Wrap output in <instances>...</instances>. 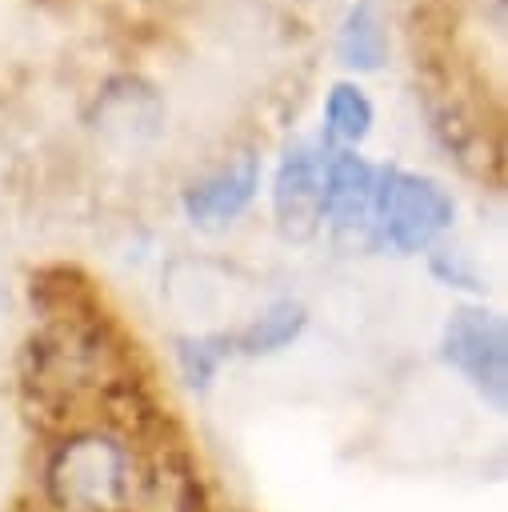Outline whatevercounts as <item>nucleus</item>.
<instances>
[{"instance_id": "obj_7", "label": "nucleus", "mask_w": 508, "mask_h": 512, "mask_svg": "<svg viewBox=\"0 0 508 512\" xmlns=\"http://www.w3.org/2000/svg\"><path fill=\"white\" fill-rule=\"evenodd\" d=\"M252 192H256V160L244 156V160L228 164L224 172L208 176L204 184L188 188L184 212L200 228H220V224H228L232 216L244 212V204L252 200Z\"/></svg>"}, {"instance_id": "obj_3", "label": "nucleus", "mask_w": 508, "mask_h": 512, "mask_svg": "<svg viewBox=\"0 0 508 512\" xmlns=\"http://www.w3.org/2000/svg\"><path fill=\"white\" fill-rule=\"evenodd\" d=\"M444 364H452L496 412H504L508 392V336L504 320L484 308H460L440 340Z\"/></svg>"}, {"instance_id": "obj_5", "label": "nucleus", "mask_w": 508, "mask_h": 512, "mask_svg": "<svg viewBox=\"0 0 508 512\" xmlns=\"http://www.w3.org/2000/svg\"><path fill=\"white\" fill-rule=\"evenodd\" d=\"M160 120H164L160 96L132 76L108 80L96 100V128L116 140H148L160 132Z\"/></svg>"}, {"instance_id": "obj_10", "label": "nucleus", "mask_w": 508, "mask_h": 512, "mask_svg": "<svg viewBox=\"0 0 508 512\" xmlns=\"http://www.w3.org/2000/svg\"><path fill=\"white\" fill-rule=\"evenodd\" d=\"M324 116H328V128L332 136L340 140H360L372 124V104L368 96L356 88V84H336L328 92V104H324Z\"/></svg>"}, {"instance_id": "obj_4", "label": "nucleus", "mask_w": 508, "mask_h": 512, "mask_svg": "<svg viewBox=\"0 0 508 512\" xmlns=\"http://www.w3.org/2000/svg\"><path fill=\"white\" fill-rule=\"evenodd\" d=\"M272 208L288 240H308L324 220V160L292 152L276 172Z\"/></svg>"}, {"instance_id": "obj_8", "label": "nucleus", "mask_w": 508, "mask_h": 512, "mask_svg": "<svg viewBox=\"0 0 508 512\" xmlns=\"http://www.w3.org/2000/svg\"><path fill=\"white\" fill-rule=\"evenodd\" d=\"M300 328H304V308L292 304V300H280L260 320H252L232 344L240 352H248V356H264V352H276V348L292 344L300 336Z\"/></svg>"}, {"instance_id": "obj_11", "label": "nucleus", "mask_w": 508, "mask_h": 512, "mask_svg": "<svg viewBox=\"0 0 508 512\" xmlns=\"http://www.w3.org/2000/svg\"><path fill=\"white\" fill-rule=\"evenodd\" d=\"M232 352V340L228 336H196V340H180V368H184V380L192 388H208V380L216 376V368L228 360Z\"/></svg>"}, {"instance_id": "obj_9", "label": "nucleus", "mask_w": 508, "mask_h": 512, "mask_svg": "<svg viewBox=\"0 0 508 512\" xmlns=\"http://www.w3.org/2000/svg\"><path fill=\"white\" fill-rule=\"evenodd\" d=\"M340 60L348 68H380L384 64V32L368 4H360L348 16V24L340 32Z\"/></svg>"}, {"instance_id": "obj_6", "label": "nucleus", "mask_w": 508, "mask_h": 512, "mask_svg": "<svg viewBox=\"0 0 508 512\" xmlns=\"http://www.w3.org/2000/svg\"><path fill=\"white\" fill-rule=\"evenodd\" d=\"M376 204V172L356 152H332L324 160V216L340 228H364Z\"/></svg>"}, {"instance_id": "obj_1", "label": "nucleus", "mask_w": 508, "mask_h": 512, "mask_svg": "<svg viewBox=\"0 0 508 512\" xmlns=\"http://www.w3.org/2000/svg\"><path fill=\"white\" fill-rule=\"evenodd\" d=\"M148 468L124 436L76 428L48 448L40 496L52 512H144Z\"/></svg>"}, {"instance_id": "obj_2", "label": "nucleus", "mask_w": 508, "mask_h": 512, "mask_svg": "<svg viewBox=\"0 0 508 512\" xmlns=\"http://www.w3.org/2000/svg\"><path fill=\"white\" fill-rule=\"evenodd\" d=\"M372 216L380 220V232L392 248L416 252L432 244L452 224V200L448 192L416 172H384L376 184Z\"/></svg>"}]
</instances>
